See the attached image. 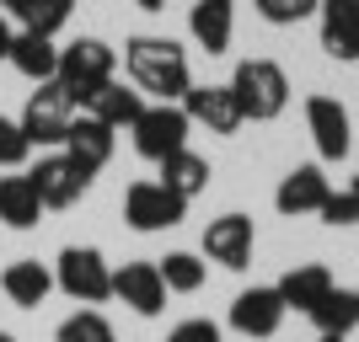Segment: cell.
Segmentation results:
<instances>
[{"label": "cell", "mask_w": 359, "mask_h": 342, "mask_svg": "<svg viewBox=\"0 0 359 342\" xmlns=\"http://www.w3.org/2000/svg\"><path fill=\"white\" fill-rule=\"evenodd\" d=\"M210 161H204V155H198V150H177V155H166L161 161V187H172V193L177 198H198L204 193V187H210Z\"/></svg>", "instance_id": "24"}, {"label": "cell", "mask_w": 359, "mask_h": 342, "mask_svg": "<svg viewBox=\"0 0 359 342\" xmlns=\"http://www.w3.org/2000/svg\"><path fill=\"white\" fill-rule=\"evenodd\" d=\"M75 113H81V102H75L70 91L60 86V80H43V86L27 97V107H22V134H27V145H65V134H70Z\"/></svg>", "instance_id": "5"}, {"label": "cell", "mask_w": 359, "mask_h": 342, "mask_svg": "<svg viewBox=\"0 0 359 342\" xmlns=\"http://www.w3.org/2000/svg\"><path fill=\"white\" fill-rule=\"evenodd\" d=\"M11 38L16 32H11V22H6V11H0V59H11Z\"/></svg>", "instance_id": "32"}, {"label": "cell", "mask_w": 359, "mask_h": 342, "mask_svg": "<svg viewBox=\"0 0 359 342\" xmlns=\"http://www.w3.org/2000/svg\"><path fill=\"white\" fill-rule=\"evenodd\" d=\"M225 86L236 91V107L247 123H273L290 107V75L273 59H241Z\"/></svg>", "instance_id": "2"}, {"label": "cell", "mask_w": 359, "mask_h": 342, "mask_svg": "<svg viewBox=\"0 0 359 342\" xmlns=\"http://www.w3.org/2000/svg\"><path fill=\"white\" fill-rule=\"evenodd\" d=\"M322 54L338 64H359V0H322Z\"/></svg>", "instance_id": "14"}, {"label": "cell", "mask_w": 359, "mask_h": 342, "mask_svg": "<svg viewBox=\"0 0 359 342\" xmlns=\"http://www.w3.org/2000/svg\"><path fill=\"white\" fill-rule=\"evenodd\" d=\"M43 220V198L32 177H0V225L6 230H38Z\"/></svg>", "instance_id": "21"}, {"label": "cell", "mask_w": 359, "mask_h": 342, "mask_svg": "<svg viewBox=\"0 0 359 342\" xmlns=\"http://www.w3.org/2000/svg\"><path fill=\"white\" fill-rule=\"evenodd\" d=\"M0 342H16V337H11V332H0Z\"/></svg>", "instance_id": "36"}, {"label": "cell", "mask_w": 359, "mask_h": 342, "mask_svg": "<svg viewBox=\"0 0 359 342\" xmlns=\"http://www.w3.org/2000/svg\"><path fill=\"white\" fill-rule=\"evenodd\" d=\"M322 225H359V187L348 182V187H332L327 204H322Z\"/></svg>", "instance_id": "29"}, {"label": "cell", "mask_w": 359, "mask_h": 342, "mask_svg": "<svg viewBox=\"0 0 359 342\" xmlns=\"http://www.w3.org/2000/svg\"><path fill=\"white\" fill-rule=\"evenodd\" d=\"M252 241H257V230L247 214H220V220L204 225V257L231 268V273H241L252 262Z\"/></svg>", "instance_id": "12"}, {"label": "cell", "mask_w": 359, "mask_h": 342, "mask_svg": "<svg viewBox=\"0 0 359 342\" xmlns=\"http://www.w3.org/2000/svg\"><path fill=\"white\" fill-rule=\"evenodd\" d=\"M0 6H6V11L16 16V11H22V6H27V0H0Z\"/></svg>", "instance_id": "34"}, {"label": "cell", "mask_w": 359, "mask_h": 342, "mask_svg": "<svg viewBox=\"0 0 359 342\" xmlns=\"http://www.w3.org/2000/svg\"><path fill=\"white\" fill-rule=\"evenodd\" d=\"M27 155H32V145H27V134H22V123H16V118H0V166L16 171Z\"/></svg>", "instance_id": "30"}, {"label": "cell", "mask_w": 359, "mask_h": 342, "mask_svg": "<svg viewBox=\"0 0 359 342\" xmlns=\"http://www.w3.org/2000/svg\"><path fill=\"white\" fill-rule=\"evenodd\" d=\"M135 150L145 155V161L161 166L166 155H177V150H188V134H194V123H188V113H182V102H145V113L135 118Z\"/></svg>", "instance_id": "6"}, {"label": "cell", "mask_w": 359, "mask_h": 342, "mask_svg": "<svg viewBox=\"0 0 359 342\" xmlns=\"http://www.w3.org/2000/svg\"><path fill=\"white\" fill-rule=\"evenodd\" d=\"M188 32H194V43L204 54H225L231 48V32H236V6L231 0H194L188 6Z\"/></svg>", "instance_id": "18"}, {"label": "cell", "mask_w": 359, "mask_h": 342, "mask_svg": "<svg viewBox=\"0 0 359 342\" xmlns=\"http://www.w3.org/2000/svg\"><path fill=\"white\" fill-rule=\"evenodd\" d=\"M81 113H91V118L107 123V129H135V118L145 113V97H140L135 86H123L118 75H113V80H102V86L81 102Z\"/></svg>", "instance_id": "17"}, {"label": "cell", "mask_w": 359, "mask_h": 342, "mask_svg": "<svg viewBox=\"0 0 359 342\" xmlns=\"http://www.w3.org/2000/svg\"><path fill=\"white\" fill-rule=\"evenodd\" d=\"M273 289H279V299H285V311H311L316 299L332 289V273H327V262H295Z\"/></svg>", "instance_id": "22"}, {"label": "cell", "mask_w": 359, "mask_h": 342, "mask_svg": "<svg viewBox=\"0 0 359 342\" xmlns=\"http://www.w3.org/2000/svg\"><path fill=\"white\" fill-rule=\"evenodd\" d=\"M327 193H332V182H327L322 166H290L285 182H279V193H273V208L290 214V220H295V214H322Z\"/></svg>", "instance_id": "16"}, {"label": "cell", "mask_w": 359, "mask_h": 342, "mask_svg": "<svg viewBox=\"0 0 359 342\" xmlns=\"http://www.w3.org/2000/svg\"><path fill=\"white\" fill-rule=\"evenodd\" d=\"M306 315H311V327H316V332H327V337H348V332L359 327V294H354V289H338V283H332V289L316 299Z\"/></svg>", "instance_id": "23"}, {"label": "cell", "mask_w": 359, "mask_h": 342, "mask_svg": "<svg viewBox=\"0 0 359 342\" xmlns=\"http://www.w3.org/2000/svg\"><path fill=\"white\" fill-rule=\"evenodd\" d=\"M113 299H123L135 315L156 321L166 311V283H161V268L156 262H123L113 268Z\"/></svg>", "instance_id": "11"}, {"label": "cell", "mask_w": 359, "mask_h": 342, "mask_svg": "<svg viewBox=\"0 0 359 342\" xmlns=\"http://www.w3.org/2000/svg\"><path fill=\"white\" fill-rule=\"evenodd\" d=\"M70 16H75V0H27V6L16 11V22H22V32H38V38H60Z\"/></svg>", "instance_id": "25"}, {"label": "cell", "mask_w": 359, "mask_h": 342, "mask_svg": "<svg viewBox=\"0 0 359 342\" xmlns=\"http://www.w3.org/2000/svg\"><path fill=\"white\" fill-rule=\"evenodd\" d=\"M27 177H32V187H38V198H43V208H70L75 198H86V187H91V177L65 155V150L43 155Z\"/></svg>", "instance_id": "10"}, {"label": "cell", "mask_w": 359, "mask_h": 342, "mask_svg": "<svg viewBox=\"0 0 359 342\" xmlns=\"http://www.w3.org/2000/svg\"><path fill=\"white\" fill-rule=\"evenodd\" d=\"M54 342H118V332H113V321L102 311H75L60 321Z\"/></svg>", "instance_id": "27"}, {"label": "cell", "mask_w": 359, "mask_h": 342, "mask_svg": "<svg viewBox=\"0 0 359 342\" xmlns=\"http://www.w3.org/2000/svg\"><path fill=\"white\" fill-rule=\"evenodd\" d=\"M0 289H6V299H11L16 311H38L54 294V268L38 262V257H22V262H11V268L0 273Z\"/></svg>", "instance_id": "19"}, {"label": "cell", "mask_w": 359, "mask_h": 342, "mask_svg": "<svg viewBox=\"0 0 359 342\" xmlns=\"http://www.w3.org/2000/svg\"><path fill=\"white\" fill-rule=\"evenodd\" d=\"M354 294H359V289H354Z\"/></svg>", "instance_id": "38"}, {"label": "cell", "mask_w": 359, "mask_h": 342, "mask_svg": "<svg viewBox=\"0 0 359 342\" xmlns=\"http://www.w3.org/2000/svg\"><path fill=\"white\" fill-rule=\"evenodd\" d=\"M113 145H118V129H107V123H97L91 113H75V123H70V134H65V155H70L86 177H97L107 161H113Z\"/></svg>", "instance_id": "13"}, {"label": "cell", "mask_w": 359, "mask_h": 342, "mask_svg": "<svg viewBox=\"0 0 359 342\" xmlns=\"http://www.w3.org/2000/svg\"><path fill=\"white\" fill-rule=\"evenodd\" d=\"M156 268H161L166 294H198V289H204V273H210V262H198L194 252H166Z\"/></svg>", "instance_id": "26"}, {"label": "cell", "mask_w": 359, "mask_h": 342, "mask_svg": "<svg viewBox=\"0 0 359 342\" xmlns=\"http://www.w3.org/2000/svg\"><path fill=\"white\" fill-rule=\"evenodd\" d=\"M166 342H220V327H215L210 315H188L177 327L166 332Z\"/></svg>", "instance_id": "31"}, {"label": "cell", "mask_w": 359, "mask_h": 342, "mask_svg": "<svg viewBox=\"0 0 359 342\" xmlns=\"http://www.w3.org/2000/svg\"><path fill=\"white\" fill-rule=\"evenodd\" d=\"M285 327V299L273 283H252V289H241L231 299V332L241 337H273V332Z\"/></svg>", "instance_id": "9"}, {"label": "cell", "mask_w": 359, "mask_h": 342, "mask_svg": "<svg viewBox=\"0 0 359 342\" xmlns=\"http://www.w3.org/2000/svg\"><path fill=\"white\" fill-rule=\"evenodd\" d=\"M123 70H129V86L140 97H156V102H182L194 91V70H188V48L177 38H156V32H135L123 43Z\"/></svg>", "instance_id": "1"}, {"label": "cell", "mask_w": 359, "mask_h": 342, "mask_svg": "<svg viewBox=\"0 0 359 342\" xmlns=\"http://www.w3.org/2000/svg\"><path fill=\"white\" fill-rule=\"evenodd\" d=\"M54 289L91 311V305L113 299V268L97 246H65L60 262H54Z\"/></svg>", "instance_id": "3"}, {"label": "cell", "mask_w": 359, "mask_h": 342, "mask_svg": "<svg viewBox=\"0 0 359 342\" xmlns=\"http://www.w3.org/2000/svg\"><path fill=\"white\" fill-rule=\"evenodd\" d=\"M118 75V48H107L102 38H75V43L60 48V80L65 91H70L75 102H86L91 91L102 86V80H113Z\"/></svg>", "instance_id": "4"}, {"label": "cell", "mask_w": 359, "mask_h": 342, "mask_svg": "<svg viewBox=\"0 0 359 342\" xmlns=\"http://www.w3.org/2000/svg\"><path fill=\"white\" fill-rule=\"evenodd\" d=\"M182 113H188V123L210 129V134H236L241 123H247L231 86H194L188 97H182Z\"/></svg>", "instance_id": "15"}, {"label": "cell", "mask_w": 359, "mask_h": 342, "mask_svg": "<svg viewBox=\"0 0 359 342\" xmlns=\"http://www.w3.org/2000/svg\"><path fill=\"white\" fill-rule=\"evenodd\" d=\"M316 11H322V0H257V16L269 27H295V22H306Z\"/></svg>", "instance_id": "28"}, {"label": "cell", "mask_w": 359, "mask_h": 342, "mask_svg": "<svg viewBox=\"0 0 359 342\" xmlns=\"http://www.w3.org/2000/svg\"><path fill=\"white\" fill-rule=\"evenodd\" d=\"M316 342H348V337H327V332H316Z\"/></svg>", "instance_id": "35"}, {"label": "cell", "mask_w": 359, "mask_h": 342, "mask_svg": "<svg viewBox=\"0 0 359 342\" xmlns=\"http://www.w3.org/2000/svg\"><path fill=\"white\" fill-rule=\"evenodd\" d=\"M123 220L140 236H156V230H172V225L188 220V198H177L161 182H129L123 187Z\"/></svg>", "instance_id": "7"}, {"label": "cell", "mask_w": 359, "mask_h": 342, "mask_svg": "<svg viewBox=\"0 0 359 342\" xmlns=\"http://www.w3.org/2000/svg\"><path fill=\"white\" fill-rule=\"evenodd\" d=\"M306 129H311V145L322 161H344L348 145H354V123H348V107L338 97H306Z\"/></svg>", "instance_id": "8"}, {"label": "cell", "mask_w": 359, "mask_h": 342, "mask_svg": "<svg viewBox=\"0 0 359 342\" xmlns=\"http://www.w3.org/2000/svg\"><path fill=\"white\" fill-rule=\"evenodd\" d=\"M140 11H166V0H135Z\"/></svg>", "instance_id": "33"}, {"label": "cell", "mask_w": 359, "mask_h": 342, "mask_svg": "<svg viewBox=\"0 0 359 342\" xmlns=\"http://www.w3.org/2000/svg\"><path fill=\"white\" fill-rule=\"evenodd\" d=\"M354 187H359V177H354Z\"/></svg>", "instance_id": "37"}, {"label": "cell", "mask_w": 359, "mask_h": 342, "mask_svg": "<svg viewBox=\"0 0 359 342\" xmlns=\"http://www.w3.org/2000/svg\"><path fill=\"white\" fill-rule=\"evenodd\" d=\"M6 64H11L16 75H27L32 86H43V80L60 75V43H54V38H38V32H16Z\"/></svg>", "instance_id": "20"}]
</instances>
